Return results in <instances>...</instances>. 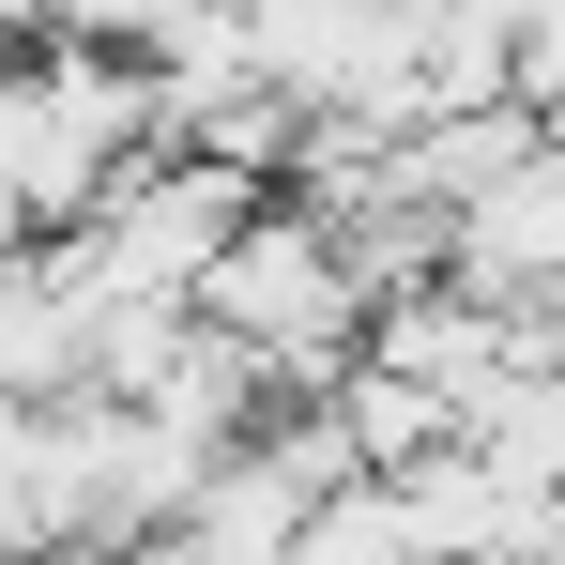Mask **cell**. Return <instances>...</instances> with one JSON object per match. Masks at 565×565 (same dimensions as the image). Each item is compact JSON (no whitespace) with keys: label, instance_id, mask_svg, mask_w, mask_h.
Segmentation results:
<instances>
[{"label":"cell","instance_id":"obj_2","mask_svg":"<svg viewBox=\"0 0 565 565\" xmlns=\"http://www.w3.org/2000/svg\"><path fill=\"white\" fill-rule=\"evenodd\" d=\"M444 290L520 306V321L565 290V153H520L504 184H473L459 214H444Z\"/></svg>","mask_w":565,"mask_h":565},{"label":"cell","instance_id":"obj_5","mask_svg":"<svg viewBox=\"0 0 565 565\" xmlns=\"http://www.w3.org/2000/svg\"><path fill=\"white\" fill-rule=\"evenodd\" d=\"M535 352H551V367H565V290H551V306H535Z\"/></svg>","mask_w":565,"mask_h":565},{"label":"cell","instance_id":"obj_4","mask_svg":"<svg viewBox=\"0 0 565 565\" xmlns=\"http://www.w3.org/2000/svg\"><path fill=\"white\" fill-rule=\"evenodd\" d=\"M290 565H428V535L397 520V489H367V473H352V489H321V504H306Z\"/></svg>","mask_w":565,"mask_h":565},{"label":"cell","instance_id":"obj_3","mask_svg":"<svg viewBox=\"0 0 565 565\" xmlns=\"http://www.w3.org/2000/svg\"><path fill=\"white\" fill-rule=\"evenodd\" d=\"M459 459L489 473L504 504H565V367H551V352L504 367V382L459 413Z\"/></svg>","mask_w":565,"mask_h":565},{"label":"cell","instance_id":"obj_1","mask_svg":"<svg viewBox=\"0 0 565 565\" xmlns=\"http://www.w3.org/2000/svg\"><path fill=\"white\" fill-rule=\"evenodd\" d=\"M184 321L214 337V352H245L276 413H306L321 382L367 352V290H352L337 230H321L306 199H260V214H245V230L214 245V276L184 290Z\"/></svg>","mask_w":565,"mask_h":565}]
</instances>
